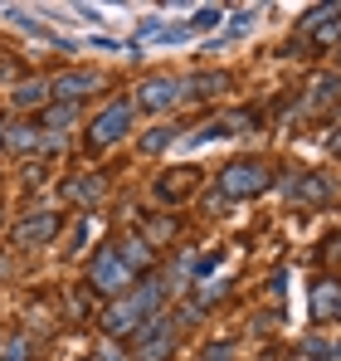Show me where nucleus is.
I'll use <instances>...</instances> for the list:
<instances>
[{"label":"nucleus","instance_id":"1","mask_svg":"<svg viewBox=\"0 0 341 361\" xmlns=\"http://www.w3.org/2000/svg\"><path fill=\"white\" fill-rule=\"evenodd\" d=\"M161 302H166V283H161V279H147L142 288L113 298V307L103 312V332H108V337H132L142 322H151V317L161 312Z\"/></svg>","mask_w":341,"mask_h":361},{"label":"nucleus","instance_id":"2","mask_svg":"<svg viewBox=\"0 0 341 361\" xmlns=\"http://www.w3.org/2000/svg\"><path fill=\"white\" fill-rule=\"evenodd\" d=\"M175 317H166V312H156L151 322H142L137 332H132V361H170V352H175Z\"/></svg>","mask_w":341,"mask_h":361},{"label":"nucleus","instance_id":"3","mask_svg":"<svg viewBox=\"0 0 341 361\" xmlns=\"http://www.w3.org/2000/svg\"><path fill=\"white\" fill-rule=\"evenodd\" d=\"M88 283L103 293V298H122L132 288V269L117 259V249H98L93 264H88Z\"/></svg>","mask_w":341,"mask_h":361},{"label":"nucleus","instance_id":"4","mask_svg":"<svg viewBox=\"0 0 341 361\" xmlns=\"http://www.w3.org/2000/svg\"><path fill=\"white\" fill-rule=\"evenodd\" d=\"M220 190H225L229 200H249V195L268 190V166L264 161H234V166H225V176H220Z\"/></svg>","mask_w":341,"mask_h":361},{"label":"nucleus","instance_id":"5","mask_svg":"<svg viewBox=\"0 0 341 361\" xmlns=\"http://www.w3.org/2000/svg\"><path fill=\"white\" fill-rule=\"evenodd\" d=\"M93 147H113V142H122L127 132H132V103H108L98 118H93Z\"/></svg>","mask_w":341,"mask_h":361},{"label":"nucleus","instance_id":"6","mask_svg":"<svg viewBox=\"0 0 341 361\" xmlns=\"http://www.w3.org/2000/svg\"><path fill=\"white\" fill-rule=\"evenodd\" d=\"M98 88H103V73L98 68H68V73H58L54 83H49V93H58L63 103H78V98L98 93Z\"/></svg>","mask_w":341,"mask_h":361},{"label":"nucleus","instance_id":"7","mask_svg":"<svg viewBox=\"0 0 341 361\" xmlns=\"http://www.w3.org/2000/svg\"><path fill=\"white\" fill-rule=\"evenodd\" d=\"M137 98H142V108H147V113H166V108L180 103V78L156 73V78H147V83L137 88Z\"/></svg>","mask_w":341,"mask_h":361},{"label":"nucleus","instance_id":"8","mask_svg":"<svg viewBox=\"0 0 341 361\" xmlns=\"http://www.w3.org/2000/svg\"><path fill=\"white\" fill-rule=\"evenodd\" d=\"M54 235H58V215L54 210H35V215H25V220L15 225V244H25V249L49 244Z\"/></svg>","mask_w":341,"mask_h":361},{"label":"nucleus","instance_id":"9","mask_svg":"<svg viewBox=\"0 0 341 361\" xmlns=\"http://www.w3.org/2000/svg\"><path fill=\"white\" fill-rule=\"evenodd\" d=\"M297 25H302V35L332 44V39H341V5H317V10H307Z\"/></svg>","mask_w":341,"mask_h":361},{"label":"nucleus","instance_id":"10","mask_svg":"<svg viewBox=\"0 0 341 361\" xmlns=\"http://www.w3.org/2000/svg\"><path fill=\"white\" fill-rule=\"evenodd\" d=\"M39 127H30V122H5V132H0V147L5 152H15V157H25V152H39Z\"/></svg>","mask_w":341,"mask_h":361},{"label":"nucleus","instance_id":"11","mask_svg":"<svg viewBox=\"0 0 341 361\" xmlns=\"http://www.w3.org/2000/svg\"><path fill=\"white\" fill-rule=\"evenodd\" d=\"M332 103H341V78H337V73L312 78V88H307V108H332Z\"/></svg>","mask_w":341,"mask_h":361},{"label":"nucleus","instance_id":"12","mask_svg":"<svg viewBox=\"0 0 341 361\" xmlns=\"http://www.w3.org/2000/svg\"><path fill=\"white\" fill-rule=\"evenodd\" d=\"M337 312H341V288L327 279V283H317V288H312V317H322V322H327V317H337Z\"/></svg>","mask_w":341,"mask_h":361},{"label":"nucleus","instance_id":"13","mask_svg":"<svg viewBox=\"0 0 341 361\" xmlns=\"http://www.w3.org/2000/svg\"><path fill=\"white\" fill-rule=\"evenodd\" d=\"M44 98H49V78H25V83L10 93V103H15V108H39Z\"/></svg>","mask_w":341,"mask_h":361},{"label":"nucleus","instance_id":"14","mask_svg":"<svg viewBox=\"0 0 341 361\" xmlns=\"http://www.w3.org/2000/svg\"><path fill=\"white\" fill-rule=\"evenodd\" d=\"M327 190H332V185H327L322 176H297V180H287V195H292V200H322Z\"/></svg>","mask_w":341,"mask_h":361},{"label":"nucleus","instance_id":"15","mask_svg":"<svg viewBox=\"0 0 341 361\" xmlns=\"http://www.w3.org/2000/svg\"><path fill=\"white\" fill-rule=\"evenodd\" d=\"M117 259H122V264H127V269L137 274V269H142V264L151 259V244H147V240H127L122 249H117Z\"/></svg>","mask_w":341,"mask_h":361},{"label":"nucleus","instance_id":"16","mask_svg":"<svg viewBox=\"0 0 341 361\" xmlns=\"http://www.w3.org/2000/svg\"><path fill=\"white\" fill-rule=\"evenodd\" d=\"M63 195H73V200H98L103 195V176H78L63 185Z\"/></svg>","mask_w":341,"mask_h":361},{"label":"nucleus","instance_id":"17","mask_svg":"<svg viewBox=\"0 0 341 361\" xmlns=\"http://www.w3.org/2000/svg\"><path fill=\"white\" fill-rule=\"evenodd\" d=\"M254 25H259V10H239V15L229 20V35H225V39H239V35H249Z\"/></svg>","mask_w":341,"mask_h":361},{"label":"nucleus","instance_id":"18","mask_svg":"<svg viewBox=\"0 0 341 361\" xmlns=\"http://www.w3.org/2000/svg\"><path fill=\"white\" fill-rule=\"evenodd\" d=\"M170 137H175L170 127H151V132L142 137V152H166V147H170Z\"/></svg>","mask_w":341,"mask_h":361},{"label":"nucleus","instance_id":"19","mask_svg":"<svg viewBox=\"0 0 341 361\" xmlns=\"http://www.w3.org/2000/svg\"><path fill=\"white\" fill-rule=\"evenodd\" d=\"M0 361H30V337L20 332V337H10L5 342V352H0Z\"/></svg>","mask_w":341,"mask_h":361},{"label":"nucleus","instance_id":"20","mask_svg":"<svg viewBox=\"0 0 341 361\" xmlns=\"http://www.w3.org/2000/svg\"><path fill=\"white\" fill-rule=\"evenodd\" d=\"M220 20H225V15H220V10H215V5H205V10H195V20H190V25H185V30H215V25H220Z\"/></svg>","mask_w":341,"mask_h":361},{"label":"nucleus","instance_id":"21","mask_svg":"<svg viewBox=\"0 0 341 361\" xmlns=\"http://www.w3.org/2000/svg\"><path fill=\"white\" fill-rule=\"evenodd\" d=\"M68 122H73V103H58V108H49V132L68 127Z\"/></svg>","mask_w":341,"mask_h":361},{"label":"nucleus","instance_id":"22","mask_svg":"<svg viewBox=\"0 0 341 361\" xmlns=\"http://www.w3.org/2000/svg\"><path fill=\"white\" fill-rule=\"evenodd\" d=\"M5 20H10L15 30H39V20H35L30 10H5Z\"/></svg>","mask_w":341,"mask_h":361},{"label":"nucleus","instance_id":"23","mask_svg":"<svg viewBox=\"0 0 341 361\" xmlns=\"http://www.w3.org/2000/svg\"><path fill=\"white\" fill-rule=\"evenodd\" d=\"M98 361H132V357H127L122 347H113V342H103V347H98Z\"/></svg>","mask_w":341,"mask_h":361},{"label":"nucleus","instance_id":"24","mask_svg":"<svg viewBox=\"0 0 341 361\" xmlns=\"http://www.w3.org/2000/svg\"><path fill=\"white\" fill-rule=\"evenodd\" d=\"M200 361H234V347H229V342H225V347H205V357H200Z\"/></svg>","mask_w":341,"mask_h":361},{"label":"nucleus","instance_id":"25","mask_svg":"<svg viewBox=\"0 0 341 361\" xmlns=\"http://www.w3.org/2000/svg\"><path fill=\"white\" fill-rule=\"evenodd\" d=\"M327 147H332V152H341V132H332V137H327Z\"/></svg>","mask_w":341,"mask_h":361},{"label":"nucleus","instance_id":"26","mask_svg":"<svg viewBox=\"0 0 341 361\" xmlns=\"http://www.w3.org/2000/svg\"><path fill=\"white\" fill-rule=\"evenodd\" d=\"M332 249H337V254H341V240H337V244H332Z\"/></svg>","mask_w":341,"mask_h":361},{"label":"nucleus","instance_id":"27","mask_svg":"<svg viewBox=\"0 0 341 361\" xmlns=\"http://www.w3.org/2000/svg\"><path fill=\"white\" fill-rule=\"evenodd\" d=\"M337 63H341V44H337Z\"/></svg>","mask_w":341,"mask_h":361},{"label":"nucleus","instance_id":"28","mask_svg":"<svg viewBox=\"0 0 341 361\" xmlns=\"http://www.w3.org/2000/svg\"><path fill=\"white\" fill-rule=\"evenodd\" d=\"M0 132H5V122H0Z\"/></svg>","mask_w":341,"mask_h":361}]
</instances>
